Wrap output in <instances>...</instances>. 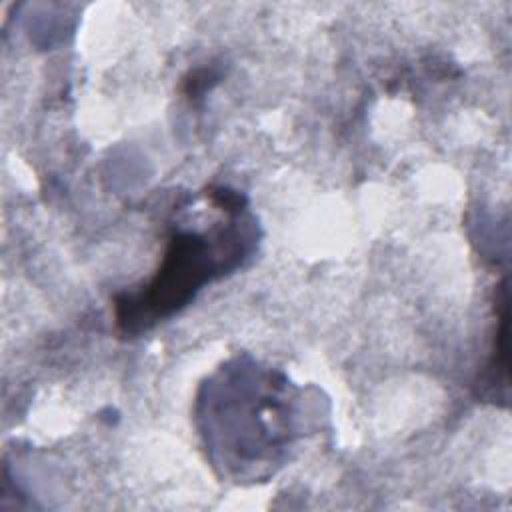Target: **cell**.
<instances>
[{"label": "cell", "instance_id": "7a4b0ae2", "mask_svg": "<svg viewBox=\"0 0 512 512\" xmlns=\"http://www.w3.org/2000/svg\"><path fill=\"white\" fill-rule=\"evenodd\" d=\"M252 246L254 224L244 214V204L204 230L178 228L146 290L116 300L120 330L138 332L176 312L204 284L240 266Z\"/></svg>", "mask_w": 512, "mask_h": 512}, {"label": "cell", "instance_id": "6da1fadb", "mask_svg": "<svg viewBox=\"0 0 512 512\" xmlns=\"http://www.w3.org/2000/svg\"><path fill=\"white\" fill-rule=\"evenodd\" d=\"M280 372L236 362L198 398V422L210 458L234 480H260L286 458L296 436L294 398Z\"/></svg>", "mask_w": 512, "mask_h": 512}]
</instances>
